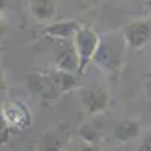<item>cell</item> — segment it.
Wrapping results in <instances>:
<instances>
[{
  "label": "cell",
  "mask_w": 151,
  "mask_h": 151,
  "mask_svg": "<svg viewBox=\"0 0 151 151\" xmlns=\"http://www.w3.org/2000/svg\"><path fill=\"white\" fill-rule=\"evenodd\" d=\"M148 36H150V29L145 24L137 23V24H133L129 29V40L133 45H142Z\"/></svg>",
  "instance_id": "obj_1"
},
{
  "label": "cell",
  "mask_w": 151,
  "mask_h": 151,
  "mask_svg": "<svg viewBox=\"0 0 151 151\" xmlns=\"http://www.w3.org/2000/svg\"><path fill=\"white\" fill-rule=\"evenodd\" d=\"M33 12L41 17V18H47L53 14V5L48 2V0H38L33 6Z\"/></svg>",
  "instance_id": "obj_2"
},
{
  "label": "cell",
  "mask_w": 151,
  "mask_h": 151,
  "mask_svg": "<svg viewBox=\"0 0 151 151\" xmlns=\"http://www.w3.org/2000/svg\"><path fill=\"white\" fill-rule=\"evenodd\" d=\"M134 134H137V124L134 122H125L116 127V136L121 139H129Z\"/></svg>",
  "instance_id": "obj_3"
},
{
  "label": "cell",
  "mask_w": 151,
  "mask_h": 151,
  "mask_svg": "<svg viewBox=\"0 0 151 151\" xmlns=\"http://www.w3.org/2000/svg\"><path fill=\"white\" fill-rule=\"evenodd\" d=\"M104 101H106V95L100 91H92L89 94V98H88V103L92 109H101L104 106Z\"/></svg>",
  "instance_id": "obj_4"
},
{
  "label": "cell",
  "mask_w": 151,
  "mask_h": 151,
  "mask_svg": "<svg viewBox=\"0 0 151 151\" xmlns=\"http://www.w3.org/2000/svg\"><path fill=\"white\" fill-rule=\"evenodd\" d=\"M145 147H147V151H151V142H148Z\"/></svg>",
  "instance_id": "obj_5"
}]
</instances>
